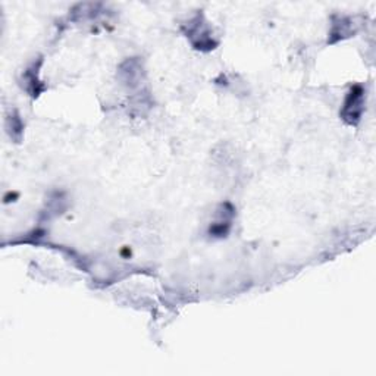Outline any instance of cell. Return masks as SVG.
Returning <instances> with one entry per match:
<instances>
[{"instance_id":"6da1fadb","label":"cell","mask_w":376,"mask_h":376,"mask_svg":"<svg viewBox=\"0 0 376 376\" xmlns=\"http://www.w3.org/2000/svg\"><path fill=\"white\" fill-rule=\"evenodd\" d=\"M181 30L191 41L192 47L197 50L209 52L218 46V41L213 38L212 30L203 14H196L186 24H182Z\"/></svg>"},{"instance_id":"7a4b0ae2","label":"cell","mask_w":376,"mask_h":376,"mask_svg":"<svg viewBox=\"0 0 376 376\" xmlns=\"http://www.w3.org/2000/svg\"><path fill=\"white\" fill-rule=\"evenodd\" d=\"M364 94H366L364 93V89L359 84L353 85L350 89L346 100H344L342 109L340 112V116L342 118L344 122L354 126L360 122L362 115L364 112V103H366V96Z\"/></svg>"},{"instance_id":"3957f363","label":"cell","mask_w":376,"mask_h":376,"mask_svg":"<svg viewBox=\"0 0 376 376\" xmlns=\"http://www.w3.org/2000/svg\"><path fill=\"white\" fill-rule=\"evenodd\" d=\"M144 68L143 62L138 58H131L124 60L120 68H118V78L121 84L128 89H135L143 81Z\"/></svg>"},{"instance_id":"277c9868","label":"cell","mask_w":376,"mask_h":376,"mask_svg":"<svg viewBox=\"0 0 376 376\" xmlns=\"http://www.w3.org/2000/svg\"><path fill=\"white\" fill-rule=\"evenodd\" d=\"M41 63H43L41 59L37 62H33L23 74V87L25 89L27 93H30V96H33V98H38L40 93L46 89L38 78V74H40L38 69L41 67Z\"/></svg>"},{"instance_id":"5b68a950","label":"cell","mask_w":376,"mask_h":376,"mask_svg":"<svg viewBox=\"0 0 376 376\" xmlns=\"http://www.w3.org/2000/svg\"><path fill=\"white\" fill-rule=\"evenodd\" d=\"M354 33H356V24H354V21L351 18L334 16L328 41L335 43L338 40H344L347 37H351Z\"/></svg>"},{"instance_id":"8992f818","label":"cell","mask_w":376,"mask_h":376,"mask_svg":"<svg viewBox=\"0 0 376 376\" xmlns=\"http://www.w3.org/2000/svg\"><path fill=\"white\" fill-rule=\"evenodd\" d=\"M6 128H8V133L10 134V137H14L15 140H19L21 135H23L24 125H23V122H21V118H19V115L16 112L10 113L8 116Z\"/></svg>"}]
</instances>
